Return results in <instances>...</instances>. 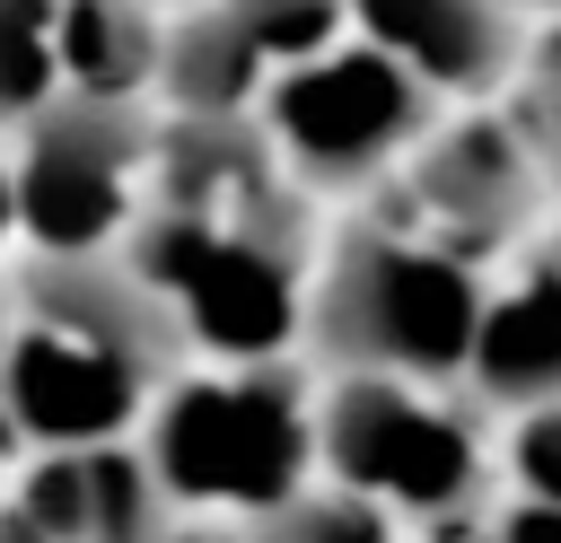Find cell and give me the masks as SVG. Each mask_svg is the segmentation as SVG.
<instances>
[{"instance_id": "cell-1", "label": "cell", "mask_w": 561, "mask_h": 543, "mask_svg": "<svg viewBox=\"0 0 561 543\" xmlns=\"http://www.w3.org/2000/svg\"><path fill=\"white\" fill-rule=\"evenodd\" d=\"M491 272L438 245L412 219H359L316 254L307 280V350L333 377H421L465 385L482 333Z\"/></svg>"}, {"instance_id": "cell-2", "label": "cell", "mask_w": 561, "mask_h": 543, "mask_svg": "<svg viewBox=\"0 0 561 543\" xmlns=\"http://www.w3.org/2000/svg\"><path fill=\"white\" fill-rule=\"evenodd\" d=\"M140 447L175 517L254 525L316 482V394L280 359L175 368L140 412Z\"/></svg>"}, {"instance_id": "cell-3", "label": "cell", "mask_w": 561, "mask_h": 543, "mask_svg": "<svg viewBox=\"0 0 561 543\" xmlns=\"http://www.w3.org/2000/svg\"><path fill=\"white\" fill-rule=\"evenodd\" d=\"M123 254L202 359H289L307 342L316 263L298 245V219H193L149 201Z\"/></svg>"}, {"instance_id": "cell-4", "label": "cell", "mask_w": 561, "mask_h": 543, "mask_svg": "<svg viewBox=\"0 0 561 543\" xmlns=\"http://www.w3.org/2000/svg\"><path fill=\"white\" fill-rule=\"evenodd\" d=\"M491 438L456 385L421 377H324L316 385V482L377 499L403 525L456 517L491 499Z\"/></svg>"}, {"instance_id": "cell-5", "label": "cell", "mask_w": 561, "mask_h": 543, "mask_svg": "<svg viewBox=\"0 0 561 543\" xmlns=\"http://www.w3.org/2000/svg\"><path fill=\"white\" fill-rule=\"evenodd\" d=\"M149 166H158V105L53 96L9 140L18 245L26 254H123V236L149 210Z\"/></svg>"}, {"instance_id": "cell-6", "label": "cell", "mask_w": 561, "mask_h": 543, "mask_svg": "<svg viewBox=\"0 0 561 543\" xmlns=\"http://www.w3.org/2000/svg\"><path fill=\"white\" fill-rule=\"evenodd\" d=\"M254 123H263V140L298 193H351V184L403 175V158L438 123V96L403 61H386L377 44L342 35V44L272 70Z\"/></svg>"}, {"instance_id": "cell-7", "label": "cell", "mask_w": 561, "mask_h": 543, "mask_svg": "<svg viewBox=\"0 0 561 543\" xmlns=\"http://www.w3.org/2000/svg\"><path fill=\"white\" fill-rule=\"evenodd\" d=\"M403 201H412V228H430L438 245L456 254H508L535 219H543V193H552V158L535 140L526 114H491V105H465V114H438L421 131V149L403 158Z\"/></svg>"}, {"instance_id": "cell-8", "label": "cell", "mask_w": 561, "mask_h": 543, "mask_svg": "<svg viewBox=\"0 0 561 543\" xmlns=\"http://www.w3.org/2000/svg\"><path fill=\"white\" fill-rule=\"evenodd\" d=\"M158 385L167 377L149 359L61 333L44 315H18L0 359V420L18 429V447H105V438H140V412Z\"/></svg>"}, {"instance_id": "cell-9", "label": "cell", "mask_w": 561, "mask_h": 543, "mask_svg": "<svg viewBox=\"0 0 561 543\" xmlns=\"http://www.w3.org/2000/svg\"><path fill=\"white\" fill-rule=\"evenodd\" d=\"M44 543H158L175 525V499L140 438L105 447H26L0 490Z\"/></svg>"}, {"instance_id": "cell-10", "label": "cell", "mask_w": 561, "mask_h": 543, "mask_svg": "<svg viewBox=\"0 0 561 543\" xmlns=\"http://www.w3.org/2000/svg\"><path fill=\"white\" fill-rule=\"evenodd\" d=\"M351 35L456 105H482L491 88H508L526 70L517 9H500V0H351Z\"/></svg>"}, {"instance_id": "cell-11", "label": "cell", "mask_w": 561, "mask_h": 543, "mask_svg": "<svg viewBox=\"0 0 561 543\" xmlns=\"http://www.w3.org/2000/svg\"><path fill=\"white\" fill-rule=\"evenodd\" d=\"M465 394L508 420L535 403H561V245H543L508 280H491L482 333L465 359Z\"/></svg>"}, {"instance_id": "cell-12", "label": "cell", "mask_w": 561, "mask_h": 543, "mask_svg": "<svg viewBox=\"0 0 561 543\" xmlns=\"http://www.w3.org/2000/svg\"><path fill=\"white\" fill-rule=\"evenodd\" d=\"M167 9L149 0H61V96H123L158 105Z\"/></svg>"}, {"instance_id": "cell-13", "label": "cell", "mask_w": 561, "mask_h": 543, "mask_svg": "<svg viewBox=\"0 0 561 543\" xmlns=\"http://www.w3.org/2000/svg\"><path fill=\"white\" fill-rule=\"evenodd\" d=\"M61 96V0H0V131Z\"/></svg>"}, {"instance_id": "cell-14", "label": "cell", "mask_w": 561, "mask_h": 543, "mask_svg": "<svg viewBox=\"0 0 561 543\" xmlns=\"http://www.w3.org/2000/svg\"><path fill=\"white\" fill-rule=\"evenodd\" d=\"M403 534H412L403 517H386L377 499H359L342 482H307L298 499H280L272 517L245 525V543H403Z\"/></svg>"}, {"instance_id": "cell-15", "label": "cell", "mask_w": 561, "mask_h": 543, "mask_svg": "<svg viewBox=\"0 0 561 543\" xmlns=\"http://www.w3.org/2000/svg\"><path fill=\"white\" fill-rule=\"evenodd\" d=\"M210 9L263 53V70H289L351 35V0H210Z\"/></svg>"}, {"instance_id": "cell-16", "label": "cell", "mask_w": 561, "mask_h": 543, "mask_svg": "<svg viewBox=\"0 0 561 543\" xmlns=\"http://www.w3.org/2000/svg\"><path fill=\"white\" fill-rule=\"evenodd\" d=\"M500 473H508L526 499H552V508H561V403H535V412L508 420Z\"/></svg>"}, {"instance_id": "cell-17", "label": "cell", "mask_w": 561, "mask_h": 543, "mask_svg": "<svg viewBox=\"0 0 561 543\" xmlns=\"http://www.w3.org/2000/svg\"><path fill=\"white\" fill-rule=\"evenodd\" d=\"M526 123H535V140H543V158H552V175H561V26L526 53Z\"/></svg>"}, {"instance_id": "cell-18", "label": "cell", "mask_w": 561, "mask_h": 543, "mask_svg": "<svg viewBox=\"0 0 561 543\" xmlns=\"http://www.w3.org/2000/svg\"><path fill=\"white\" fill-rule=\"evenodd\" d=\"M491 543H561V508H552V499L508 490V499L491 508Z\"/></svg>"}, {"instance_id": "cell-19", "label": "cell", "mask_w": 561, "mask_h": 543, "mask_svg": "<svg viewBox=\"0 0 561 543\" xmlns=\"http://www.w3.org/2000/svg\"><path fill=\"white\" fill-rule=\"evenodd\" d=\"M158 543H245V525H219V517H175Z\"/></svg>"}, {"instance_id": "cell-20", "label": "cell", "mask_w": 561, "mask_h": 543, "mask_svg": "<svg viewBox=\"0 0 561 543\" xmlns=\"http://www.w3.org/2000/svg\"><path fill=\"white\" fill-rule=\"evenodd\" d=\"M18 245V175H9V149H0V254Z\"/></svg>"}, {"instance_id": "cell-21", "label": "cell", "mask_w": 561, "mask_h": 543, "mask_svg": "<svg viewBox=\"0 0 561 543\" xmlns=\"http://www.w3.org/2000/svg\"><path fill=\"white\" fill-rule=\"evenodd\" d=\"M0 543H44V534H35V525H26V517H18L9 499H0Z\"/></svg>"}, {"instance_id": "cell-22", "label": "cell", "mask_w": 561, "mask_h": 543, "mask_svg": "<svg viewBox=\"0 0 561 543\" xmlns=\"http://www.w3.org/2000/svg\"><path fill=\"white\" fill-rule=\"evenodd\" d=\"M9 333H18V289L0 280V359H9Z\"/></svg>"}, {"instance_id": "cell-23", "label": "cell", "mask_w": 561, "mask_h": 543, "mask_svg": "<svg viewBox=\"0 0 561 543\" xmlns=\"http://www.w3.org/2000/svg\"><path fill=\"white\" fill-rule=\"evenodd\" d=\"M18 455H26V447H18V429L0 420V490H9V473H18Z\"/></svg>"}, {"instance_id": "cell-24", "label": "cell", "mask_w": 561, "mask_h": 543, "mask_svg": "<svg viewBox=\"0 0 561 543\" xmlns=\"http://www.w3.org/2000/svg\"><path fill=\"white\" fill-rule=\"evenodd\" d=\"M149 9H167V18H175V9H184V0H149Z\"/></svg>"}, {"instance_id": "cell-25", "label": "cell", "mask_w": 561, "mask_h": 543, "mask_svg": "<svg viewBox=\"0 0 561 543\" xmlns=\"http://www.w3.org/2000/svg\"><path fill=\"white\" fill-rule=\"evenodd\" d=\"M500 9H535V0H500Z\"/></svg>"}]
</instances>
